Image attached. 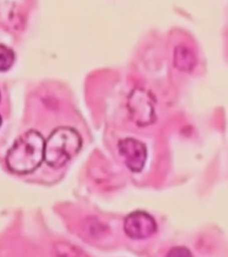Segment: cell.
Wrapping results in <instances>:
<instances>
[{"label":"cell","mask_w":228,"mask_h":257,"mask_svg":"<svg viewBox=\"0 0 228 257\" xmlns=\"http://www.w3.org/2000/svg\"><path fill=\"white\" fill-rule=\"evenodd\" d=\"M82 146L80 133L71 127H60L45 142L44 159L53 168L59 169L75 157Z\"/></svg>","instance_id":"2"},{"label":"cell","mask_w":228,"mask_h":257,"mask_svg":"<svg viewBox=\"0 0 228 257\" xmlns=\"http://www.w3.org/2000/svg\"><path fill=\"white\" fill-rule=\"evenodd\" d=\"M88 229L90 232L91 237H100L104 235V231H107V228L104 227L98 222H93V221L88 225Z\"/></svg>","instance_id":"9"},{"label":"cell","mask_w":228,"mask_h":257,"mask_svg":"<svg viewBox=\"0 0 228 257\" xmlns=\"http://www.w3.org/2000/svg\"><path fill=\"white\" fill-rule=\"evenodd\" d=\"M118 150L125 165L133 173H140L147 159L145 145L133 138H127L118 143Z\"/></svg>","instance_id":"5"},{"label":"cell","mask_w":228,"mask_h":257,"mask_svg":"<svg viewBox=\"0 0 228 257\" xmlns=\"http://www.w3.org/2000/svg\"><path fill=\"white\" fill-rule=\"evenodd\" d=\"M155 99L144 89L133 90L128 97V110L130 119L138 127H146L156 120L154 110Z\"/></svg>","instance_id":"3"},{"label":"cell","mask_w":228,"mask_h":257,"mask_svg":"<svg viewBox=\"0 0 228 257\" xmlns=\"http://www.w3.org/2000/svg\"><path fill=\"white\" fill-rule=\"evenodd\" d=\"M168 256H192V253L189 251L188 248L184 246H175L169 250Z\"/></svg>","instance_id":"10"},{"label":"cell","mask_w":228,"mask_h":257,"mask_svg":"<svg viewBox=\"0 0 228 257\" xmlns=\"http://www.w3.org/2000/svg\"><path fill=\"white\" fill-rule=\"evenodd\" d=\"M15 53L7 46L0 44V72L11 68L15 62Z\"/></svg>","instance_id":"7"},{"label":"cell","mask_w":228,"mask_h":257,"mask_svg":"<svg viewBox=\"0 0 228 257\" xmlns=\"http://www.w3.org/2000/svg\"><path fill=\"white\" fill-rule=\"evenodd\" d=\"M158 229L156 221L149 213L136 211L128 214L124 221V231L128 237L142 240L152 237Z\"/></svg>","instance_id":"4"},{"label":"cell","mask_w":228,"mask_h":257,"mask_svg":"<svg viewBox=\"0 0 228 257\" xmlns=\"http://www.w3.org/2000/svg\"><path fill=\"white\" fill-rule=\"evenodd\" d=\"M197 64L196 56L191 48L180 45L176 47L174 52V65L182 72L193 71Z\"/></svg>","instance_id":"6"},{"label":"cell","mask_w":228,"mask_h":257,"mask_svg":"<svg viewBox=\"0 0 228 257\" xmlns=\"http://www.w3.org/2000/svg\"><path fill=\"white\" fill-rule=\"evenodd\" d=\"M57 250L61 251L59 253L60 255H80L83 254L81 252H79V249L76 248L73 245H69V244H64V243H61L57 246Z\"/></svg>","instance_id":"8"},{"label":"cell","mask_w":228,"mask_h":257,"mask_svg":"<svg viewBox=\"0 0 228 257\" xmlns=\"http://www.w3.org/2000/svg\"><path fill=\"white\" fill-rule=\"evenodd\" d=\"M1 123H2V119H1V116H0V126H1Z\"/></svg>","instance_id":"11"},{"label":"cell","mask_w":228,"mask_h":257,"mask_svg":"<svg viewBox=\"0 0 228 257\" xmlns=\"http://www.w3.org/2000/svg\"><path fill=\"white\" fill-rule=\"evenodd\" d=\"M44 139L40 133L32 130L24 133L8 151V168L18 174L32 173L44 160Z\"/></svg>","instance_id":"1"}]
</instances>
